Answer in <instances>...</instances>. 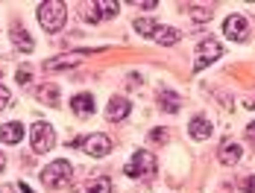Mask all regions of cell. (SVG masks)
Returning a JSON list of instances; mask_svg holds the SVG:
<instances>
[{
    "instance_id": "1",
    "label": "cell",
    "mask_w": 255,
    "mask_h": 193,
    "mask_svg": "<svg viewBox=\"0 0 255 193\" xmlns=\"http://www.w3.org/2000/svg\"><path fill=\"white\" fill-rule=\"evenodd\" d=\"M68 21V6L62 0H44L38 6V24L44 26L47 32H59Z\"/></svg>"
},
{
    "instance_id": "2",
    "label": "cell",
    "mask_w": 255,
    "mask_h": 193,
    "mask_svg": "<svg viewBox=\"0 0 255 193\" xmlns=\"http://www.w3.org/2000/svg\"><path fill=\"white\" fill-rule=\"evenodd\" d=\"M71 176H74V167H71V161H53L47 167L41 170V182H44V188H65L68 182H71Z\"/></svg>"
},
{
    "instance_id": "3",
    "label": "cell",
    "mask_w": 255,
    "mask_h": 193,
    "mask_svg": "<svg viewBox=\"0 0 255 193\" xmlns=\"http://www.w3.org/2000/svg\"><path fill=\"white\" fill-rule=\"evenodd\" d=\"M129 179H147V176H153L155 173V155L150 149H138L132 158H129V164L124 167Z\"/></svg>"
},
{
    "instance_id": "4",
    "label": "cell",
    "mask_w": 255,
    "mask_h": 193,
    "mask_svg": "<svg viewBox=\"0 0 255 193\" xmlns=\"http://www.w3.org/2000/svg\"><path fill=\"white\" fill-rule=\"evenodd\" d=\"M223 56V44L217 38H203L197 47V62H194V73H200L203 68H208L211 62H217Z\"/></svg>"
},
{
    "instance_id": "5",
    "label": "cell",
    "mask_w": 255,
    "mask_h": 193,
    "mask_svg": "<svg viewBox=\"0 0 255 193\" xmlns=\"http://www.w3.org/2000/svg\"><path fill=\"white\" fill-rule=\"evenodd\" d=\"M74 146H82L88 155L103 158V155H109V152H112V138L97 132V135H88V138H79V141H74Z\"/></svg>"
},
{
    "instance_id": "6",
    "label": "cell",
    "mask_w": 255,
    "mask_h": 193,
    "mask_svg": "<svg viewBox=\"0 0 255 193\" xmlns=\"http://www.w3.org/2000/svg\"><path fill=\"white\" fill-rule=\"evenodd\" d=\"M53 144H56V132H53L50 123H44V120L32 123V149L41 155V152L53 149Z\"/></svg>"
},
{
    "instance_id": "7",
    "label": "cell",
    "mask_w": 255,
    "mask_h": 193,
    "mask_svg": "<svg viewBox=\"0 0 255 193\" xmlns=\"http://www.w3.org/2000/svg\"><path fill=\"white\" fill-rule=\"evenodd\" d=\"M223 32L229 35L232 41H247V35H250V24H247L244 15H229L226 24H223Z\"/></svg>"
},
{
    "instance_id": "8",
    "label": "cell",
    "mask_w": 255,
    "mask_h": 193,
    "mask_svg": "<svg viewBox=\"0 0 255 193\" xmlns=\"http://www.w3.org/2000/svg\"><path fill=\"white\" fill-rule=\"evenodd\" d=\"M129 108H132V102H129V99H124V96H115V99L109 102V108H106V117H109L112 123H121V120H127Z\"/></svg>"
},
{
    "instance_id": "9",
    "label": "cell",
    "mask_w": 255,
    "mask_h": 193,
    "mask_svg": "<svg viewBox=\"0 0 255 193\" xmlns=\"http://www.w3.org/2000/svg\"><path fill=\"white\" fill-rule=\"evenodd\" d=\"M74 193H112V179H109V176H97V179H88L85 185L74 188Z\"/></svg>"
},
{
    "instance_id": "10",
    "label": "cell",
    "mask_w": 255,
    "mask_h": 193,
    "mask_svg": "<svg viewBox=\"0 0 255 193\" xmlns=\"http://www.w3.org/2000/svg\"><path fill=\"white\" fill-rule=\"evenodd\" d=\"M241 144L238 141H223V146H220V152H217V158L226 164V167H235L238 161H241Z\"/></svg>"
},
{
    "instance_id": "11",
    "label": "cell",
    "mask_w": 255,
    "mask_h": 193,
    "mask_svg": "<svg viewBox=\"0 0 255 193\" xmlns=\"http://www.w3.org/2000/svg\"><path fill=\"white\" fill-rule=\"evenodd\" d=\"M188 135L194 138V141H205V138H211V120L208 117H194L191 120V126H188Z\"/></svg>"
},
{
    "instance_id": "12",
    "label": "cell",
    "mask_w": 255,
    "mask_h": 193,
    "mask_svg": "<svg viewBox=\"0 0 255 193\" xmlns=\"http://www.w3.org/2000/svg\"><path fill=\"white\" fill-rule=\"evenodd\" d=\"M82 53H68V56H59V59H47L44 62V71H65V68H74L79 65Z\"/></svg>"
},
{
    "instance_id": "13",
    "label": "cell",
    "mask_w": 255,
    "mask_h": 193,
    "mask_svg": "<svg viewBox=\"0 0 255 193\" xmlns=\"http://www.w3.org/2000/svg\"><path fill=\"white\" fill-rule=\"evenodd\" d=\"M71 108L77 111L79 117H88V114H94L97 105H94V96L91 94H77L74 99H71Z\"/></svg>"
},
{
    "instance_id": "14",
    "label": "cell",
    "mask_w": 255,
    "mask_h": 193,
    "mask_svg": "<svg viewBox=\"0 0 255 193\" xmlns=\"http://www.w3.org/2000/svg\"><path fill=\"white\" fill-rule=\"evenodd\" d=\"M21 138H24V126H21V123H3V126H0V141H3V144H18V141H21Z\"/></svg>"
},
{
    "instance_id": "15",
    "label": "cell",
    "mask_w": 255,
    "mask_h": 193,
    "mask_svg": "<svg viewBox=\"0 0 255 193\" xmlns=\"http://www.w3.org/2000/svg\"><path fill=\"white\" fill-rule=\"evenodd\" d=\"M158 44H164V47H170V44H176L179 38H182V32H179L176 26H155V35H153Z\"/></svg>"
},
{
    "instance_id": "16",
    "label": "cell",
    "mask_w": 255,
    "mask_h": 193,
    "mask_svg": "<svg viewBox=\"0 0 255 193\" xmlns=\"http://www.w3.org/2000/svg\"><path fill=\"white\" fill-rule=\"evenodd\" d=\"M158 105H161V111L176 114L179 108H182V99H179V94H173V91H161V94H158Z\"/></svg>"
},
{
    "instance_id": "17",
    "label": "cell",
    "mask_w": 255,
    "mask_h": 193,
    "mask_svg": "<svg viewBox=\"0 0 255 193\" xmlns=\"http://www.w3.org/2000/svg\"><path fill=\"white\" fill-rule=\"evenodd\" d=\"M12 41H15V47L21 50V53H32V38H29V32L21 29V26H12Z\"/></svg>"
},
{
    "instance_id": "18",
    "label": "cell",
    "mask_w": 255,
    "mask_h": 193,
    "mask_svg": "<svg viewBox=\"0 0 255 193\" xmlns=\"http://www.w3.org/2000/svg\"><path fill=\"white\" fill-rule=\"evenodd\" d=\"M79 18L88 21V24H97L103 15H100V9H97V3H82L79 6Z\"/></svg>"
},
{
    "instance_id": "19",
    "label": "cell",
    "mask_w": 255,
    "mask_h": 193,
    "mask_svg": "<svg viewBox=\"0 0 255 193\" xmlns=\"http://www.w3.org/2000/svg\"><path fill=\"white\" fill-rule=\"evenodd\" d=\"M35 94H38V99H41V102H50V105H56V102H59V88H56L53 82L41 85V88H38Z\"/></svg>"
},
{
    "instance_id": "20",
    "label": "cell",
    "mask_w": 255,
    "mask_h": 193,
    "mask_svg": "<svg viewBox=\"0 0 255 193\" xmlns=\"http://www.w3.org/2000/svg\"><path fill=\"white\" fill-rule=\"evenodd\" d=\"M191 18H194L197 24H205V21L214 18V9H211V6H194V9H191Z\"/></svg>"
},
{
    "instance_id": "21",
    "label": "cell",
    "mask_w": 255,
    "mask_h": 193,
    "mask_svg": "<svg viewBox=\"0 0 255 193\" xmlns=\"http://www.w3.org/2000/svg\"><path fill=\"white\" fill-rule=\"evenodd\" d=\"M135 29H138L144 38H153L155 35V24L150 21V18H138V21H135Z\"/></svg>"
},
{
    "instance_id": "22",
    "label": "cell",
    "mask_w": 255,
    "mask_h": 193,
    "mask_svg": "<svg viewBox=\"0 0 255 193\" xmlns=\"http://www.w3.org/2000/svg\"><path fill=\"white\" fill-rule=\"evenodd\" d=\"M97 9H100L103 18H115L121 6H118V3H112V0H97Z\"/></svg>"
},
{
    "instance_id": "23",
    "label": "cell",
    "mask_w": 255,
    "mask_h": 193,
    "mask_svg": "<svg viewBox=\"0 0 255 193\" xmlns=\"http://www.w3.org/2000/svg\"><path fill=\"white\" fill-rule=\"evenodd\" d=\"M238 188L244 193H255V176H247V179H241L238 182Z\"/></svg>"
},
{
    "instance_id": "24",
    "label": "cell",
    "mask_w": 255,
    "mask_h": 193,
    "mask_svg": "<svg viewBox=\"0 0 255 193\" xmlns=\"http://www.w3.org/2000/svg\"><path fill=\"white\" fill-rule=\"evenodd\" d=\"M32 82V71L29 68H18V85H29Z\"/></svg>"
},
{
    "instance_id": "25",
    "label": "cell",
    "mask_w": 255,
    "mask_h": 193,
    "mask_svg": "<svg viewBox=\"0 0 255 193\" xmlns=\"http://www.w3.org/2000/svg\"><path fill=\"white\" fill-rule=\"evenodd\" d=\"M150 138H153L155 144H167V132H164V129H153Z\"/></svg>"
},
{
    "instance_id": "26",
    "label": "cell",
    "mask_w": 255,
    "mask_h": 193,
    "mask_svg": "<svg viewBox=\"0 0 255 193\" xmlns=\"http://www.w3.org/2000/svg\"><path fill=\"white\" fill-rule=\"evenodd\" d=\"M9 102H12V94H9V91H6V88L0 85V111H3V108H6Z\"/></svg>"
},
{
    "instance_id": "27",
    "label": "cell",
    "mask_w": 255,
    "mask_h": 193,
    "mask_svg": "<svg viewBox=\"0 0 255 193\" xmlns=\"http://www.w3.org/2000/svg\"><path fill=\"white\" fill-rule=\"evenodd\" d=\"M247 138H250V141L255 144V120L250 123V126H247Z\"/></svg>"
},
{
    "instance_id": "28",
    "label": "cell",
    "mask_w": 255,
    "mask_h": 193,
    "mask_svg": "<svg viewBox=\"0 0 255 193\" xmlns=\"http://www.w3.org/2000/svg\"><path fill=\"white\" fill-rule=\"evenodd\" d=\"M135 6H138V9H155V0H147V3H138V0H135Z\"/></svg>"
},
{
    "instance_id": "29",
    "label": "cell",
    "mask_w": 255,
    "mask_h": 193,
    "mask_svg": "<svg viewBox=\"0 0 255 193\" xmlns=\"http://www.w3.org/2000/svg\"><path fill=\"white\" fill-rule=\"evenodd\" d=\"M18 188H21V193H32V188H29V185H24V182H21Z\"/></svg>"
},
{
    "instance_id": "30",
    "label": "cell",
    "mask_w": 255,
    "mask_h": 193,
    "mask_svg": "<svg viewBox=\"0 0 255 193\" xmlns=\"http://www.w3.org/2000/svg\"><path fill=\"white\" fill-rule=\"evenodd\" d=\"M0 193H12V188H9V185H3V188H0Z\"/></svg>"
},
{
    "instance_id": "31",
    "label": "cell",
    "mask_w": 255,
    "mask_h": 193,
    "mask_svg": "<svg viewBox=\"0 0 255 193\" xmlns=\"http://www.w3.org/2000/svg\"><path fill=\"white\" fill-rule=\"evenodd\" d=\"M6 167V158H3V152H0V170Z\"/></svg>"
}]
</instances>
